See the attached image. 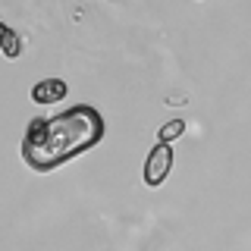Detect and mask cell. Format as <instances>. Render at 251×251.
Wrapping results in <instances>:
<instances>
[{"label":"cell","instance_id":"5b68a950","mask_svg":"<svg viewBox=\"0 0 251 251\" xmlns=\"http://www.w3.org/2000/svg\"><path fill=\"white\" fill-rule=\"evenodd\" d=\"M0 31H3V22H0Z\"/></svg>","mask_w":251,"mask_h":251},{"label":"cell","instance_id":"3957f363","mask_svg":"<svg viewBox=\"0 0 251 251\" xmlns=\"http://www.w3.org/2000/svg\"><path fill=\"white\" fill-rule=\"evenodd\" d=\"M66 82L63 78H41V82L31 88V100L35 104H57V100L66 98Z\"/></svg>","mask_w":251,"mask_h":251},{"label":"cell","instance_id":"6da1fadb","mask_svg":"<svg viewBox=\"0 0 251 251\" xmlns=\"http://www.w3.org/2000/svg\"><path fill=\"white\" fill-rule=\"evenodd\" d=\"M104 138V116L91 104H78L60 116H35L22 138V160L35 173H50L85 154Z\"/></svg>","mask_w":251,"mask_h":251},{"label":"cell","instance_id":"7a4b0ae2","mask_svg":"<svg viewBox=\"0 0 251 251\" xmlns=\"http://www.w3.org/2000/svg\"><path fill=\"white\" fill-rule=\"evenodd\" d=\"M170 170H173V148L157 141L145 160V185H160L170 176Z\"/></svg>","mask_w":251,"mask_h":251},{"label":"cell","instance_id":"277c9868","mask_svg":"<svg viewBox=\"0 0 251 251\" xmlns=\"http://www.w3.org/2000/svg\"><path fill=\"white\" fill-rule=\"evenodd\" d=\"M182 132H185V123H182V120H170V123L160 129V135H157V138H160V145H173V141L182 135Z\"/></svg>","mask_w":251,"mask_h":251}]
</instances>
